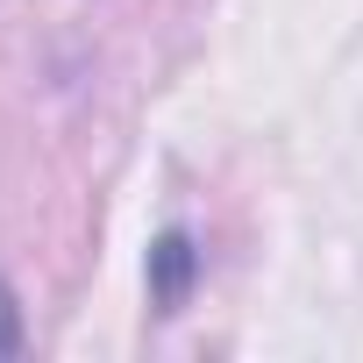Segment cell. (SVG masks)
I'll return each mask as SVG.
<instances>
[{
	"instance_id": "1",
	"label": "cell",
	"mask_w": 363,
	"mask_h": 363,
	"mask_svg": "<svg viewBox=\"0 0 363 363\" xmlns=\"http://www.w3.org/2000/svg\"><path fill=\"white\" fill-rule=\"evenodd\" d=\"M193 271H200L193 235H186V228H164V235H157V250H150V292H157L164 306H178V299L193 292Z\"/></svg>"
},
{
	"instance_id": "2",
	"label": "cell",
	"mask_w": 363,
	"mask_h": 363,
	"mask_svg": "<svg viewBox=\"0 0 363 363\" xmlns=\"http://www.w3.org/2000/svg\"><path fill=\"white\" fill-rule=\"evenodd\" d=\"M0 356H22V306H15L8 278H0Z\"/></svg>"
}]
</instances>
